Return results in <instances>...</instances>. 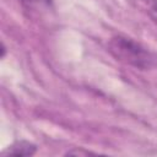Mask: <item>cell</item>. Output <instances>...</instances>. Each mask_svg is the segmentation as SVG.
Returning <instances> with one entry per match:
<instances>
[{"label": "cell", "mask_w": 157, "mask_h": 157, "mask_svg": "<svg viewBox=\"0 0 157 157\" xmlns=\"http://www.w3.org/2000/svg\"><path fill=\"white\" fill-rule=\"evenodd\" d=\"M91 152L87 151H69L67 155H90Z\"/></svg>", "instance_id": "277c9868"}, {"label": "cell", "mask_w": 157, "mask_h": 157, "mask_svg": "<svg viewBox=\"0 0 157 157\" xmlns=\"http://www.w3.org/2000/svg\"><path fill=\"white\" fill-rule=\"evenodd\" d=\"M37 151V146L28 141H17L13 145H11L6 151L5 155H12V156H32Z\"/></svg>", "instance_id": "7a4b0ae2"}, {"label": "cell", "mask_w": 157, "mask_h": 157, "mask_svg": "<svg viewBox=\"0 0 157 157\" xmlns=\"http://www.w3.org/2000/svg\"><path fill=\"white\" fill-rule=\"evenodd\" d=\"M107 49L115 60L139 70H148L157 64V56L151 50L124 36L112 37Z\"/></svg>", "instance_id": "6da1fadb"}, {"label": "cell", "mask_w": 157, "mask_h": 157, "mask_svg": "<svg viewBox=\"0 0 157 157\" xmlns=\"http://www.w3.org/2000/svg\"><path fill=\"white\" fill-rule=\"evenodd\" d=\"M23 6H26V7H32V6H34V5H37V4H39V1L40 0H18Z\"/></svg>", "instance_id": "3957f363"}]
</instances>
